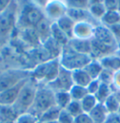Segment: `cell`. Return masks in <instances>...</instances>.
<instances>
[{"instance_id": "1", "label": "cell", "mask_w": 120, "mask_h": 123, "mask_svg": "<svg viewBox=\"0 0 120 123\" xmlns=\"http://www.w3.org/2000/svg\"><path fill=\"white\" fill-rule=\"evenodd\" d=\"M46 18L43 7L36 2H27L19 8L17 18V28L24 30L26 28H35L38 24Z\"/></svg>"}, {"instance_id": "2", "label": "cell", "mask_w": 120, "mask_h": 123, "mask_svg": "<svg viewBox=\"0 0 120 123\" xmlns=\"http://www.w3.org/2000/svg\"><path fill=\"white\" fill-rule=\"evenodd\" d=\"M18 11V2L11 1L9 8L0 14V45H4L10 40L17 27Z\"/></svg>"}, {"instance_id": "3", "label": "cell", "mask_w": 120, "mask_h": 123, "mask_svg": "<svg viewBox=\"0 0 120 123\" xmlns=\"http://www.w3.org/2000/svg\"><path fill=\"white\" fill-rule=\"evenodd\" d=\"M91 60L92 57L90 55L80 54L78 52L74 51L69 44L63 47L61 55L59 57L61 67H63L64 69L70 72L84 69Z\"/></svg>"}, {"instance_id": "4", "label": "cell", "mask_w": 120, "mask_h": 123, "mask_svg": "<svg viewBox=\"0 0 120 123\" xmlns=\"http://www.w3.org/2000/svg\"><path fill=\"white\" fill-rule=\"evenodd\" d=\"M55 105L54 92L44 84H39V87L36 93L34 103L32 104L28 113L40 117L46 110Z\"/></svg>"}, {"instance_id": "5", "label": "cell", "mask_w": 120, "mask_h": 123, "mask_svg": "<svg viewBox=\"0 0 120 123\" xmlns=\"http://www.w3.org/2000/svg\"><path fill=\"white\" fill-rule=\"evenodd\" d=\"M39 87V84L29 78L21 89L16 102L12 105L18 115L27 113L34 103L36 93Z\"/></svg>"}, {"instance_id": "6", "label": "cell", "mask_w": 120, "mask_h": 123, "mask_svg": "<svg viewBox=\"0 0 120 123\" xmlns=\"http://www.w3.org/2000/svg\"><path fill=\"white\" fill-rule=\"evenodd\" d=\"M30 72L31 71L22 69H10L0 72V92L29 78Z\"/></svg>"}, {"instance_id": "7", "label": "cell", "mask_w": 120, "mask_h": 123, "mask_svg": "<svg viewBox=\"0 0 120 123\" xmlns=\"http://www.w3.org/2000/svg\"><path fill=\"white\" fill-rule=\"evenodd\" d=\"M93 40L113 50H118V41L111 32L110 28L101 24H99L95 26Z\"/></svg>"}, {"instance_id": "8", "label": "cell", "mask_w": 120, "mask_h": 123, "mask_svg": "<svg viewBox=\"0 0 120 123\" xmlns=\"http://www.w3.org/2000/svg\"><path fill=\"white\" fill-rule=\"evenodd\" d=\"M43 10L46 18L54 23L67 14L68 6L64 1H48L45 2Z\"/></svg>"}, {"instance_id": "9", "label": "cell", "mask_w": 120, "mask_h": 123, "mask_svg": "<svg viewBox=\"0 0 120 123\" xmlns=\"http://www.w3.org/2000/svg\"><path fill=\"white\" fill-rule=\"evenodd\" d=\"M46 86L48 87H50L54 92L69 91L71 88V86H73L71 72L64 69L63 67H60L59 73H58V76L56 77V79L53 82L47 84Z\"/></svg>"}, {"instance_id": "10", "label": "cell", "mask_w": 120, "mask_h": 123, "mask_svg": "<svg viewBox=\"0 0 120 123\" xmlns=\"http://www.w3.org/2000/svg\"><path fill=\"white\" fill-rule=\"evenodd\" d=\"M29 78L24 79L20 83H18L17 85L0 92V105H13L19 96L21 89L23 88V86Z\"/></svg>"}, {"instance_id": "11", "label": "cell", "mask_w": 120, "mask_h": 123, "mask_svg": "<svg viewBox=\"0 0 120 123\" xmlns=\"http://www.w3.org/2000/svg\"><path fill=\"white\" fill-rule=\"evenodd\" d=\"M95 26L90 22H81L75 24L73 31V38L80 40H92Z\"/></svg>"}, {"instance_id": "12", "label": "cell", "mask_w": 120, "mask_h": 123, "mask_svg": "<svg viewBox=\"0 0 120 123\" xmlns=\"http://www.w3.org/2000/svg\"><path fill=\"white\" fill-rule=\"evenodd\" d=\"M52 24L53 22L45 18L42 20L40 24H38L35 27L36 33L40 39L41 44H43L45 41H47L51 38V28H52Z\"/></svg>"}, {"instance_id": "13", "label": "cell", "mask_w": 120, "mask_h": 123, "mask_svg": "<svg viewBox=\"0 0 120 123\" xmlns=\"http://www.w3.org/2000/svg\"><path fill=\"white\" fill-rule=\"evenodd\" d=\"M69 45L74 51L78 52L80 54L88 55H91V50H92L91 40H80V39L73 38L70 40Z\"/></svg>"}, {"instance_id": "14", "label": "cell", "mask_w": 120, "mask_h": 123, "mask_svg": "<svg viewBox=\"0 0 120 123\" xmlns=\"http://www.w3.org/2000/svg\"><path fill=\"white\" fill-rule=\"evenodd\" d=\"M88 12L90 15L92 16V18L96 21H100L101 18L104 16V14L106 13V9L104 6L103 1H89V5H88Z\"/></svg>"}, {"instance_id": "15", "label": "cell", "mask_w": 120, "mask_h": 123, "mask_svg": "<svg viewBox=\"0 0 120 123\" xmlns=\"http://www.w3.org/2000/svg\"><path fill=\"white\" fill-rule=\"evenodd\" d=\"M67 15L70 17V19H72V20L74 21L76 24L77 23H81V22H90V23H92V20H94L87 10H80V9L68 8Z\"/></svg>"}, {"instance_id": "16", "label": "cell", "mask_w": 120, "mask_h": 123, "mask_svg": "<svg viewBox=\"0 0 120 123\" xmlns=\"http://www.w3.org/2000/svg\"><path fill=\"white\" fill-rule=\"evenodd\" d=\"M54 23L56 24V25L59 27L60 29L68 36V38L70 40L73 39V31H74V27H75L76 23L72 19H70L67 14L65 16L61 17L59 20H57Z\"/></svg>"}, {"instance_id": "17", "label": "cell", "mask_w": 120, "mask_h": 123, "mask_svg": "<svg viewBox=\"0 0 120 123\" xmlns=\"http://www.w3.org/2000/svg\"><path fill=\"white\" fill-rule=\"evenodd\" d=\"M88 115L94 123H103L109 116V113L104 104L99 103Z\"/></svg>"}, {"instance_id": "18", "label": "cell", "mask_w": 120, "mask_h": 123, "mask_svg": "<svg viewBox=\"0 0 120 123\" xmlns=\"http://www.w3.org/2000/svg\"><path fill=\"white\" fill-rule=\"evenodd\" d=\"M41 45L49 54L51 59H58L60 57L63 47L60 45L59 43H57L54 40H53L52 38H50L48 41H45Z\"/></svg>"}, {"instance_id": "19", "label": "cell", "mask_w": 120, "mask_h": 123, "mask_svg": "<svg viewBox=\"0 0 120 123\" xmlns=\"http://www.w3.org/2000/svg\"><path fill=\"white\" fill-rule=\"evenodd\" d=\"M71 75H72L73 85L84 86V87H86L88 86V84L91 82V80H92L90 78L89 75L87 74V72H85L84 69L76 70L74 72H71Z\"/></svg>"}, {"instance_id": "20", "label": "cell", "mask_w": 120, "mask_h": 123, "mask_svg": "<svg viewBox=\"0 0 120 123\" xmlns=\"http://www.w3.org/2000/svg\"><path fill=\"white\" fill-rule=\"evenodd\" d=\"M103 69L104 68L101 65L100 60H98V59H92L86 65V67L84 70L87 72V74L89 75L90 78L92 80H95V79H99L100 73L103 71Z\"/></svg>"}, {"instance_id": "21", "label": "cell", "mask_w": 120, "mask_h": 123, "mask_svg": "<svg viewBox=\"0 0 120 123\" xmlns=\"http://www.w3.org/2000/svg\"><path fill=\"white\" fill-rule=\"evenodd\" d=\"M18 116L12 105H0V123L15 121Z\"/></svg>"}, {"instance_id": "22", "label": "cell", "mask_w": 120, "mask_h": 123, "mask_svg": "<svg viewBox=\"0 0 120 123\" xmlns=\"http://www.w3.org/2000/svg\"><path fill=\"white\" fill-rule=\"evenodd\" d=\"M51 38H52L53 40H54L57 43H59L62 47L68 45V44H69V41H70V39L68 38V36L56 25L55 23H53V24H52Z\"/></svg>"}, {"instance_id": "23", "label": "cell", "mask_w": 120, "mask_h": 123, "mask_svg": "<svg viewBox=\"0 0 120 123\" xmlns=\"http://www.w3.org/2000/svg\"><path fill=\"white\" fill-rule=\"evenodd\" d=\"M21 31V38L25 43L32 45V46H38L41 45L40 39L36 33L35 28H26Z\"/></svg>"}, {"instance_id": "24", "label": "cell", "mask_w": 120, "mask_h": 123, "mask_svg": "<svg viewBox=\"0 0 120 123\" xmlns=\"http://www.w3.org/2000/svg\"><path fill=\"white\" fill-rule=\"evenodd\" d=\"M60 112H61V109L59 107L56 106V105H54V106L50 107L48 110H46L44 113L40 116L39 117V120L41 123L56 121L58 119V117H59Z\"/></svg>"}, {"instance_id": "25", "label": "cell", "mask_w": 120, "mask_h": 123, "mask_svg": "<svg viewBox=\"0 0 120 123\" xmlns=\"http://www.w3.org/2000/svg\"><path fill=\"white\" fill-rule=\"evenodd\" d=\"M120 21V12L117 10H114V11H106V13L104 14V16L101 18L100 21V24L107 26L111 27L116 24H118Z\"/></svg>"}, {"instance_id": "26", "label": "cell", "mask_w": 120, "mask_h": 123, "mask_svg": "<svg viewBox=\"0 0 120 123\" xmlns=\"http://www.w3.org/2000/svg\"><path fill=\"white\" fill-rule=\"evenodd\" d=\"M72 100L70 98L69 91H58L54 92V102L55 105L58 106L61 110H65L67 106L70 103Z\"/></svg>"}, {"instance_id": "27", "label": "cell", "mask_w": 120, "mask_h": 123, "mask_svg": "<svg viewBox=\"0 0 120 123\" xmlns=\"http://www.w3.org/2000/svg\"><path fill=\"white\" fill-rule=\"evenodd\" d=\"M103 104L109 114H119L120 101L116 98V96L114 93L103 103Z\"/></svg>"}, {"instance_id": "28", "label": "cell", "mask_w": 120, "mask_h": 123, "mask_svg": "<svg viewBox=\"0 0 120 123\" xmlns=\"http://www.w3.org/2000/svg\"><path fill=\"white\" fill-rule=\"evenodd\" d=\"M80 103H81V105H82V108H83L84 113L89 114L95 108V106L99 103V102H98V100H97V98H96L95 95L87 94L81 101Z\"/></svg>"}, {"instance_id": "29", "label": "cell", "mask_w": 120, "mask_h": 123, "mask_svg": "<svg viewBox=\"0 0 120 123\" xmlns=\"http://www.w3.org/2000/svg\"><path fill=\"white\" fill-rule=\"evenodd\" d=\"M114 93L112 86L110 85H106V84H100V86L98 90V92L96 93V98L98 100V102L100 103H103L111 95Z\"/></svg>"}, {"instance_id": "30", "label": "cell", "mask_w": 120, "mask_h": 123, "mask_svg": "<svg viewBox=\"0 0 120 123\" xmlns=\"http://www.w3.org/2000/svg\"><path fill=\"white\" fill-rule=\"evenodd\" d=\"M69 93H70L71 100L76 101V102H81L88 94L86 87L76 86V85H73L71 86V88L69 90Z\"/></svg>"}, {"instance_id": "31", "label": "cell", "mask_w": 120, "mask_h": 123, "mask_svg": "<svg viewBox=\"0 0 120 123\" xmlns=\"http://www.w3.org/2000/svg\"><path fill=\"white\" fill-rule=\"evenodd\" d=\"M70 116H72L74 118L81 116L82 114H84L82 105L80 102H76V101H71L70 103L67 106V108L65 109Z\"/></svg>"}, {"instance_id": "32", "label": "cell", "mask_w": 120, "mask_h": 123, "mask_svg": "<svg viewBox=\"0 0 120 123\" xmlns=\"http://www.w3.org/2000/svg\"><path fill=\"white\" fill-rule=\"evenodd\" d=\"M39 121L40 120L38 117L27 112V113L19 115L17 119L15 120V123H38Z\"/></svg>"}, {"instance_id": "33", "label": "cell", "mask_w": 120, "mask_h": 123, "mask_svg": "<svg viewBox=\"0 0 120 123\" xmlns=\"http://www.w3.org/2000/svg\"><path fill=\"white\" fill-rule=\"evenodd\" d=\"M114 72L108 70V69H103V71L101 72L100 77H99V80L102 84L112 86L113 81H114Z\"/></svg>"}, {"instance_id": "34", "label": "cell", "mask_w": 120, "mask_h": 123, "mask_svg": "<svg viewBox=\"0 0 120 123\" xmlns=\"http://www.w3.org/2000/svg\"><path fill=\"white\" fill-rule=\"evenodd\" d=\"M66 4H67L68 8L87 10L88 5H89V1H86V0H70V1H66Z\"/></svg>"}, {"instance_id": "35", "label": "cell", "mask_w": 120, "mask_h": 123, "mask_svg": "<svg viewBox=\"0 0 120 123\" xmlns=\"http://www.w3.org/2000/svg\"><path fill=\"white\" fill-rule=\"evenodd\" d=\"M57 121L58 123H74L75 118L72 116H70L66 110H61Z\"/></svg>"}, {"instance_id": "36", "label": "cell", "mask_w": 120, "mask_h": 123, "mask_svg": "<svg viewBox=\"0 0 120 123\" xmlns=\"http://www.w3.org/2000/svg\"><path fill=\"white\" fill-rule=\"evenodd\" d=\"M100 84L99 79H95V80H91V82L88 84V86H86L87 92L88 94H92V95H96V93L98 92L99 88L100 86Z\"/></svg>"}, {"instance_id": "37", "label": "cell", "mask_w": 120, "mask_h": 123, "mask_svg": "<svg viewBox=\"0 0 120 123\" xmlns=\"http://www.w3.org/2000/svg\"><path fill=\"white\" fill-rule=\"evenodd\" d=\"M105 9L107 11H114L117 10L118 8V1L117 0H105L103 1Z\"/></svg>"}, {"instance_id": "38", "label": "cell", "mask_w": 120, "mask_h": 123, "mask_svg": "<svg viewBox=\"0 0 120 123\" xmlns=\"http://www.w3.org/2000/svg\"><path fill=\"white\" fill-rule=\"evenodd\" d=\"M74 123H94L92 121V119L90 118L88 114H82L81 116L75 117V121Z\"/></svg>"}, {"instance_id": "39", "label": "cell", "mask_w": 120, "mask_h": 123, "mask_svg": "<svg viewBox=\"0 0 120 123\" xmlns=\"http://www.w3.org/2000/svg\"><path fill=\"white\" fill-rule=\"evenodd\" d=\"M103 123H120V114H109Z\"/></svg>"}, {"instance_id": "40", "label": "cell", "mask_w": 120, "mask_h": 123, "mask_svg": "<svg viewBox=\"0 0 120 123\" xmlns=\"http://www.w3.org/2000/svg\"><path fill=\"white\" fill-rule=\"evenodd\" d=\"M109 28H110L111 32L113 33V35L114 36V38L116 39V41L119 42L120 41V24L118 23V24H116V25L111 26Z\"/></svg>"}, {"instance_id": "41", "label": "cell", "mask_w": 120, "mask_h": 123, "mask_svg": "<svg viewBox=\"0 0 120 123\" xmlns=\"http://www.w3.org/2000/svg\"><path fill=\"white\" fill-rule=\"evenodd\" d=\"M116 90H120V70L114 72V81H113V85Z\"/></svg>"}, {"instance_id": "42", "label": "cell", "mask_w": 120, "mask_h": 123, "mask_svg": "<svg viewBox=\"0 0 120 123\" xmlns=\"http://www.w3.org/2000/svg\"><path fill=\"white\" fill-rule=\"evenodd\" d=\"M10 3H11V1H10V0H0V14L3 13L9 8Z\"/></svg>"}, {"instance_id": "43", "label": "cell", "mask_w": 120, "mask_h": 123, "mask_svg": "<svg viewBox=\"0 0 120 123\" xmlns=\"http://www.w3.org/2000/svg\"><path fill=\"white\" fill-rule=\"evenodd\" d=\"M117 11L120 12V0L118 1V8H117Z\"/></svg>"}, {"instance_id": "44", "label": "cell", "mask_w": 120, "mask_h": 123, "mask_svg": "<svg viewBox=\"0 0 120 123\" xmlns=\"http://www.w3.org/2000/svg\"><path fill=\"white\" fill-rule=\"evenodd\" d=\"M1 123H15V121H8V122H1Z\"/></svg>"}, {"instance_id": "45", "label": "cell", "mask_w": 120, "mask_h": 123, "mask_svg": "<svg viewBox=\"0 0 120 123\" xmlns=\"http://www.w3.org/2000/svg\"><path fill=\"white\" fill-rule=\"evenodd\" d=\"M47 123H58V121L56 120V121H52V122H47Z\"/></svg>"}, {"instance_id": "46", "label": "cell", "mask_w": 120, "mask_h": 123, "mask_svg": "<svg viewBox=\"0 0 120 123\" xmlns=\"http://www.w3.org/2000/svg\"><path fill=\"white\" fill-rule=\"evenodd\" d=\"M118 50H120V41L118 42Z\"/></svg>"}, {"instance_id": "47", "label": "cell", "mask_w": 120, "mask_h": 123, "mask_svg": "<svg viewBox=\"0 0 120 123\" xmlns=\"http://www.w3.org/2000/svg\"><path fill=\"white\" fill-rule=\"evenodd\" d=\"M38 123H41V122H40V121H39V122H38Z\"/></svg>"}, {"instance_id": "48", "label": "cell", "mask_w": 120, "mask_h": 123, "mask_svg": "<svg viewBox=\"0 0 120 123\" xmlns=\"http://www.w3.org/2000/svg\"><path fill=\"white\" fill-rule=\"evenodd\" d=\"M119 24H120V21H119Z\"/></svg>"}, {"instance_id": "49", "label": "cell", "mask_w": 120, "mask_h": 123, "mask_svg": "<svg viewBox=\"0 0 120 123\" xmlns=\"http://www.w3.org/2000/svg\"><path fill=\"white\" fill-rule=\"evenodd\" d=\"M119 114H120V112H119Z\"/></svg>"}]
</instances>
